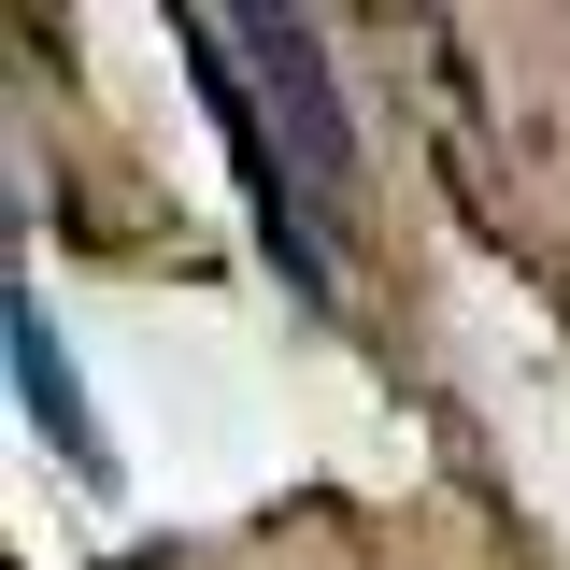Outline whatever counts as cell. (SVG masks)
<instances>
[{
    "instance_id": "1",
    "label": "cell",
    "mask_w": 570,
    "mask_h": 570,
    "mask_svg": "<svg viewBox=\"0 0 570 570\" xmlns=\"http://www.w3.org/2000/svg\"><path fill=\"white\" fill-rule=\"evenodd\" d=\"M14 400H29V428L58 442L86 485H115V442H100V414H86V385H71V356H58V314L14 285Z\"/></svg>"
}]
</instances>
